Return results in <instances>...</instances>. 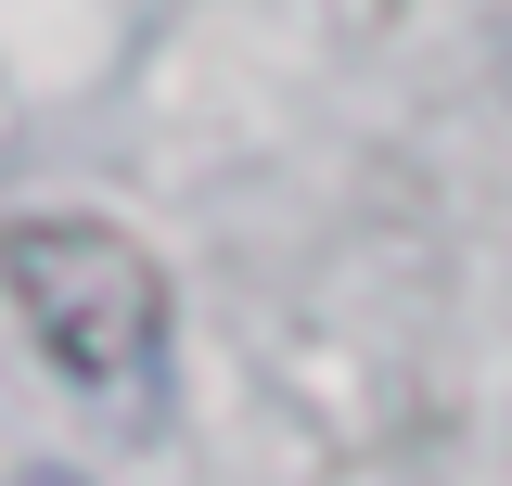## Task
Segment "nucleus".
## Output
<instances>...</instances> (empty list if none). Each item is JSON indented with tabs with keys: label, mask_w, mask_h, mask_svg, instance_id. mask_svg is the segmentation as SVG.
Here are the masks:
<instances>
[{
	"label": "nucleus",
	"mask_w": 512,
	"mask_h": 486,
	"mask_svg": "<svg viewBox=\"0 0 512 486\" xmlns=\"http://www.w3.org/2000/svg\"><path fill=\"white\" fill-rule=\"evenodd\" d=\"M0 282L26 307L39 359L90 410H128V423L167 410V269L116 218H13L0 231Z\"/></svg>",
	"instance_id": "nucleus-1"
}]
</instances>
